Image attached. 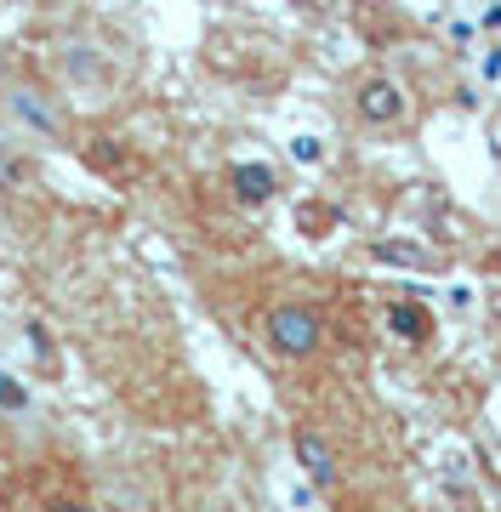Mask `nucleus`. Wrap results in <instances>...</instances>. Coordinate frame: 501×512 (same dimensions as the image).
I'll list each match as a JSON object with an SVG mask.
<instances>
[{
  "label": "nucleus",
  "mask_w": 501,
  "mask_h": 512,
  "mask_svg": "<svg viewBox=\"0 0 501 512\" xmlns=\"http://www.w3.org/2000/svg\"><path fill=\"white\" fill-rule=\"evenodd\" d=\"M262 336H268V348L279 359H291V365H308L319 348H325V336H331V319L319 302H274V308L262 313Z\"/></svg>",
  "instance_id": "1"
},
{
  "label": "nucleus",
  "mask_w": 501,
  "mask_h": 512,
  "mask_svg": "<svg viewBox=\"0 0 501 512\" xmlns=\"http://www.w3.org/2000/svg\"><path fill=\"white\" fill-rule=\"evenodd\" d=\"M353 114H359V126L393 131V126L410 120V92L393 74H359V80H353Z\"/></svg>",
  "instance_id": "2"
},
{
  "label": "nucleus",
  "mask_w": 501,
  "mask_h": 512,
  "mask_svg": "<svg viewBox=\"0 0 501 512\" xmlns=\"http://www.w3.org/2000/svg\"><path fill=\"white\" fill-rule=\"evenodd\" d=\"M291 456H297V467L308 473V484H314L319 495H331L336 484H342V456H336V444L319 433V427H297L291 433Z\"/></svg>",
  "instance_id": "3"
},
{
  "label": "nucleus",
  "mask_w": 501,
  "mask_h": 512,
  "mask_svg": "<svg viewBox=\"0 0 501 512\" xmlns=\"http://www.w3.org/2000/svg\"><path fill=\"white\" fill-rule=\"evenodd\" d=\"M365 256H371V262H382V268H405V274H439V268H450L445 251H433V245L405 239V234L371 239V245H365Z\"/></svg>",
  "instance_id": "4"
},
{
  "label": "nucleus",
  "mask_w": 501,
  "mask_h": 512,
  "mask_svg": "<svg viewBox=\"0 0 501 512\" xmlns=\"http://www.w3.org/2000/svg\"><path fill=\"white\" fill-rule=\"evenodd\" d=\"M382 325H388L393 342H405V348H427V342H433V330H439V319H433V308H427L422 296H393L388 313H382Z\"/></svg>",
  "instance_id": "5"
},
{
  "label": "nucleus",
  "mask_w": 501,
  "mask_h": 512,
  "mask_svg": "<svg viewBox=\"0 0 501 512\" xmlns=\"http://www.w3.org/2000/svg\"><path fill=\"white\" fill-rule=\"evenodd\" d=\"M6 109L18 114L29 131H40L46 143H63V114L52 109L46 92H35V86H6Z\"/></svg>",
  "instance_id": "6"
},
{
  "label": "nucleus",
  "mask_w": 501,
  "mask_h": 512,
  "mask_svg": "<svg viewBox=\"0 0 501 512\" xmlns=\"http://www.w3.org/2000/svg\"><path fill=\"white\" fill-rule=\"evenodd\" d=\"M228 194H234V205H245V211H257V205L279 200V171L262 160H240L228 165Z\"/></svg>",
  "instance_id": "7"
},
{
  "label": "nucleus",
  "mask_w": 501,
  "mask_h": 512,
  "mask_svg": "<svg viewBox=\"0 0 501 512\" xmlns=\"http://www.w3.org/2000/svg\"><path fill=\"white\" fill-rule=\"evenodd\" d=\"M35 183H40L35 154H23V148H6V143H0V194H29Z\"/></svg>",
  "instance_id": "8"
},
{
  "label": "nucleus",
  "mask_w": 501,
  "mask_h": 512,
  "mask_svg": "<svg viewBox=\"0 0 501 512\" xmlns=\"http://www.w3.org/2000/svg\"><path fill=\"white\" fill-rule=\"evenodd\" d=\"M80 154H86V165L103 171V177H126V171H131V148L120 143V137H86Z\"/></svg>",
  "instance_id": "9"
},
{
  "label": "nucleus",
  "mask_w": 501,
  "mask_h": 512,
  "mask_svg": "<svg viewBox=\"0 0 501 512\" xmlns=\"http://www.w3.org/2000/svg\"><path fill=\"white\" fill-rule=\"evenodd\" d=\"M297 222H302V234L308 239H325V228H336V211L331 205H302Z\"/></svg>",
  "instance_id": "10"
},
{
  "label": "nucleus",
  "mask_w": 501,
  "mask_h": 512,
  "mask_svg": "<svg viewBox=\"0 0 501 512\" xmlns=\"http://www.w3.org/2000/svg\"><path fill=\"white\" fill-rule=\"evenodd\" d=\"M291 160H297V165H325V143L302 131V137H291Z\"/></svg>",
  "instance_id": "11"
},
{
  "label": "nucleus",
  "mask_w": 501,
  "mask_h": 512,
  "mask_svg": "<svg viewBox=\"0 0 501 512\" xmlns=\"http://www.w3.org/2000/svg\"><path fill=\"white\" fill-rule=\"evenodd\" d=\"M445 35H450V46H473L479 23H473V18H450V23H445Z\"/></svg>",
  "instance_id": "12"
},
{
  "label": "nucleus",
  "mask_w": 501,
  "mask_h": 512,
  "mask_svg": "<svg viewBox=\"0 0 501 512\" xmlns=\"http://www.w3.org/2000/svg\"><path fill=\"white\" fill-rule=\"evenodd\" d=\"M0 410H23V387L0 370Z\"/></svg>",
  "instance_id": "13"
},
{
  "label": "nucleus",
  "mask_w": 501,
  "mask_h": 512,
  "mask_svg": "<svg viewBox=\"0 0 501 512\" xmlns=\"http://www.w3.org/2000/svg\"><path fill=\"white\" fill-rule=\"evenodd\" d=\"M479 69H484V80H501V46H490V52H484Z\"/></svg>",
  "instance_id": "14"
},
{
  "label": "nucleus",
  "mask_w": 501,
  "mask_h": 512,
  "mask_svg": "<svg viewBox=\"0 0 501 512\" xmlns=\"http://www.w3.org/2000/svg\"><path fill=\"white\" fill-rule=\"evenodd\" d=\"M450 308H473V285H450Z\"/></svg>",
  "instance_id": "15"
},
{
  "label": "nucleus",
  "mask_w": 501,
  "mask_h": 512,
  "mask_svg": "<svg viewBox=\"0 0 501 512\" xmlns=\"http://www.w3.org/2000/svg\"><path fill=\"white\" fill-rule=\"evenodd\" d=\"M479 23H484V29H501V0H490V6H484Z\"/></svg>",
  "instance_id": "16"
},
{
  "label": "nucleus",
  "mask_w": 501,
  "mask_h": 512,
  "mask_svg": "<svg viewBox=\"0 0 501 512\" xmlns=\"http://www.w3.org/2000/svg\"><path fill=\"white\" fill-rule=\"evenodd\" d=\"M399 296H422V302H433V285H422V279H410V285H405Z\"/></svg>",
  "instance_id": "17"
},
{
  "label": "nucleus",
  "mask_w": 501,
  "mask_h": 512,
  "mask_svg": "<svg viewBox=\"0 0 501 512\" xmlns=\"http://www.w3.org/2000/svg\"><path fill=\"white\" fill-rule=\"evenodd\" d=\"M291 6H297V12H319V6H325V0H291Z\"/></svg>",
  "instance_id": "18"
},
{
  "label": "nucleus",
  "mask_w": 501,
  "mask_h": 512,
  "mask_svg": "<svg viewBox=\"0 0 501 512\" xmlns=\"http://www.w3.org/2000/svg\"><path fill=\"white\" fill-rule=\"evenodd\" d=\"M490 274H496V279H501V251H490Z\"/></svg>",
  "instance_id": "19"
},
{
  "label": "nucleus",
  "mask_w": 501,
  "mask_h": 512,
  "mask_svg": "<svg viewBox=\"0 0 501 512\" xmlns=\"http://www.w3.org/2000/svg\"><path fill=\"white\" fill-rule=\"evenodd\" d=\"M0 86H6V63H0Z\"/></svg>",
  "instance_id": "20"
}]
</instances>
